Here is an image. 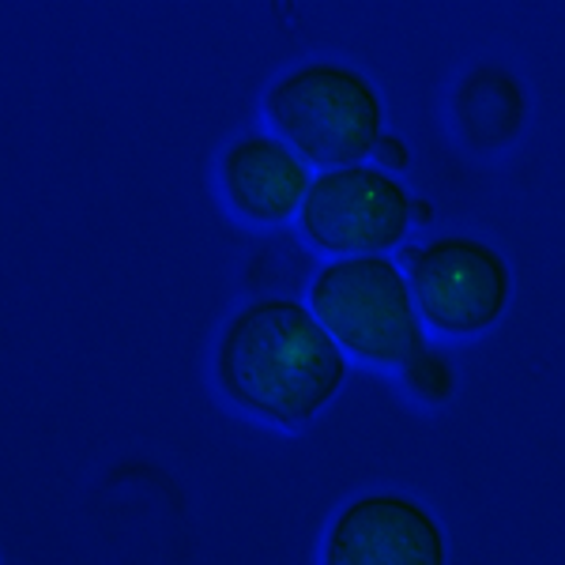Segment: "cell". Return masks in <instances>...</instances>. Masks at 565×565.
I'll return each instance as SVG.
<instances>
[{"instance_id":"277c9868","label":"cell","mask_w":565,"mask_h":565,"mask_svg":"<svg viewBox=\"0 0 565 565\" xmlns=\"http://www.w3.org/2000/svg\"><path fill=\"white\" fill-rule=\"evenodd\" d=\"M302 234L335 257H377L404 242L412 226V196L381 167H340L309 185L298 212Z\"/></svg>"},{"instance_id":"3957f363","label":"cell","mask_w":565,"mask_h":565,"mask_svg":"<svg viewBox=\"0 0 565 565\" xmlns=\"http://www.w3.org/2000/svg\"><path fill=\"white\" fill-rule=\"evenodd\" d=\"M309 309L343 351L373 366H407L426 348L412 279L385 253L324 264L309 282Z\"/></svg>"},{"instance_id":"7c38bea8","label":"cell","mask_w":565,"mask_h":565,"mask_svg":"<svg viewBox=\"0 0 565 565\" xmlns=\"http://www.w3.org/2000/svg\"><path fill=\"white\" fill-rule=\"evenodd\" d=\"M399 260H404L407 268H412V264L418 260V249H415V245H404V249H399Z\"/></svg>"},{"instance_id":"9c48e42d","label":"cell","mask_w":565,"mask_h":565,"mask_svg":"<svg viewBox=\"0 0 565 565\" xmlns=\"http://www.w3.org/2000/svg\"><path fill=\"white\" fill-rule=\"evenodd\" d=\"M404 385L412 388L418 399H426V404H445V399L452 396V388H457L452 362L437 348H423L404 366Z\"/></svg>"},{"instance_id":"ba28073f","label":"cell","mask_w":565,"mask_h":565,"mask_svg":"<svg viewBox=\"0 0 565 565\" xmlns=\"http://www.w3.org/2000/svg\"><path fill=\"white\" fill-rule=\"evenodd\" d=\"M524 90L513 72L498 65H482L463 76L452 98V114L471 148H505L524 125Z\"/></svg>"},{"instance_id":"6da1fadb","label":"cell","mask_w":565,"mask_h":565,"mask_svg":"<svg viewBox=\"0 0 565 565\" xmlns=\"http://www.w3.org/2000/svg\"><path fill=\"white\" fill-rule=\"evenodd\" d=\"M218 388L279 426L321 415L348 381V354L298 298H257L226 321L215 351Z\"/></svg>"},{"instance_id":"52a82bcc","label":"cell","mask_w":565,"mask_h":565,"mask_svg":"<svg viewBox=\"0 0 565 565\" xmlns=\"http://www.w3.org/2000/svg\"><path fill=\"white\" fill-rule=\"evenodd\" d=\"M223 193L253 223H287L309 196V162L279 136H242L223 151Z\"/></svg>"},{"instance_id":"5b68a950","label":"cell","mask_w":565,"mask_h":565,"mask_svg":"<svg viewBox=\"0 0 565 565\" xmlns=\"http://www.w3.org/2000/svg\"><path fill=\"white\" fill-rule=\"evenodd\" d=\"M418 317L445 335H476L501 321L513 298V271L494 245L471 234H445L412 264Z\"/></svg>"},{"instance_id":"30bf717a","label":"cell","mask_w":565,"mask_h":565,"mask_svg":"<svg viewBox=\"0 0 565 565\" xmlns=\"http://www.w3.org/2000/svg\"><path fill=\"white\" fill-rule=\"evenodd\" d=\"M373 159H377V167L385 170H407L412 167V151H407V143L399 140L396 132H381V140H377V148H373Z\"/></svg>"},{"instance_id":"8992f818","label":"cell","mask_w":565,"mask_h":565,"mask_svg":"<svg viewBox=\"0 0 565 565\" xmlns=\"http://www.w3.org/2000/svg\"><path fill=\"white\" fill-rule=\"evenodd\" d=\"M321 565H449V540L423 501L377 490L335 513Z\"/></svg>"},{"instance_id":"7a4b0ae2","label":"cell","mask_w":565,"mask_h":565,"mask_svg":"<svg viewBox=\"0 0 565 565\" xmlns=\"http://www.w3.org/2000/svg\"><path fill=\"white\" fill-rule=\"evenodd\" d=\"M264 114L282 143L309 167H359L373 154L385 125L377 87L351 65L309 61L279 76L264 95Z\"/></svg>"},{"instance_id":"8fae6325","label":"cell","mask_w":565,"mask_h":565,"mask_svg":"<svg viewBox=\"0 0 565 565\" xmlns=\"http://www.w3.org/2000/svg\"><path fill=\"white\" fill-rule=\"evenodd\" d=\"M412 218H415V223H430V218H434V207H430V200H423V196H418V200H412Z\"/></svg>"}]
</instances>
